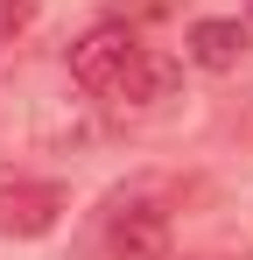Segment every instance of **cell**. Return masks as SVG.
Segmentation results:
<instances>
[{
    "mask_svg": "<svg viewBox=\"0 0 253 260\" xmlns=\"http://www.w3.org/2000/svg\"><path fill=\"white\" fill-rule=\"evenodd\" d=\"M239 56H246V28L239 21H197L190 28V63L197 71H239Z\"/></svg>",
    "mask_w": 253,
    "mask_h": 260,
    "instance_id": "5",
    "label": "cell"
},
{
    "mask_svg": "<svg viewBox=\"0 0 253 260\" xmlns=\"http://www.w3.org/2000/svg\"><path fill=\"white\" fill-rule=\"evenodd\" d=\"M28 21H36V0H0V43H14Z\"/></svg>",
    "mask_w": 253,
    "mask_h": 260,
    "instance_id": "6",
    "label": "cell"
},
{
    "mask_svg": "<svg viewBox=\"0 0 253 260\" xmlns=\"http://www.w3.org/2000/svg\"><path fill=\"white\" fill-rule=\"evenodd\" d=\"M176 78H183V71H176V56H162V49H134L106 99H113L120 113H155L162 99H176Z\"/></svg>",
    "mask_w": 253,
    "mask_h": 260,
    "instance_id": "2",
    "label": "cell"
},
{
    "mask_svg": "<svg viewBox=\"0 0 253 260\" xmlns=\"http://www.w3.org/2000/svg\"><path fill=\"white\" fill-rule=\"evenodd\" d=\"M169 211L155 204H120L113 225H106V253L113 260H169Z\"/></svg>",
    "mask_w": 253,
    "mask_h": 260,
    "instance_id": "3",
    "label": "cell"
},
{
    "mask_svg": "<svg viewBox=\"0 0 253 260\" xmlns=\"http://www.w3.org/2000/svg\"><path fill=\"white\" fill-rule=\"evenodd\" d=\"M56 218H64L56 183H0V232L7 239H42Z\"/></svg>",
    "mask_w": 253,
    "mask_h": 260,
    "instance_id": "4",
    "label": "cell"
},
{
    "mask_svg": "<svg viewBox=\"0 0 253 260\" xmlns=\"http://www.w3.org/2000/svg\"><path fill=\"white\" fill-rule=\"evenodd\" d=\"M134 36H126L120 21H99V28H84L78 43H71V78H78L84 91H99V99H106V91H113V78H120L126 71V56H134Z\"/></svg>",
    "mask_w": 253,
    "mask_h": 260,
    "instance_id": "1",
    "label": "cell"
}]
</instances>
